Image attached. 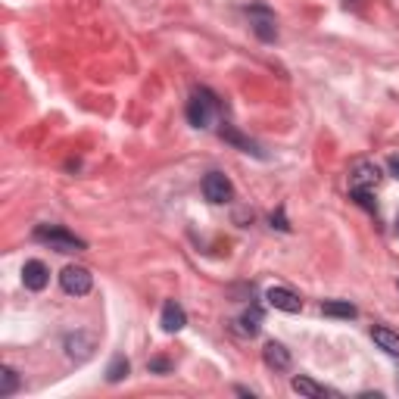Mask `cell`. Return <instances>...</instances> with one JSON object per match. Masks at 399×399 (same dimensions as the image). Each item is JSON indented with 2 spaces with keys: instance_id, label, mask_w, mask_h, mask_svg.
<instances>
[{
  "instance_id": "obj_11",
  "label": "cell",
  "mask_w": 399,
  "mask_h": 399,
  "mask_svg": "<svg viewBox=\"0 0 399 399\" xmlns=\"http://www.w3.org/2000/svg\"><path fill=\"white\" fill-rule=\"evenodd\" d=\"M159 324H163L165 334H178V331L188 324V312L181 309V303H175V299H165L163 306V318H159Z\"/></svg>"
},
{
  "instance_id": "obj_19",
  "label": "cell",
  "mask_w": 399,
  "mask_h": 399,
  "mask_svg": "<svg viewBox=\"0 0 399 399\" xmlns=\"http://www.w3.org/2000/svg\"><path fill=\"white\" fill-rule=\"evenodd\" d=\"M352 194V200H356L362 209H368V212H377V203L371 200V190H349Z\"/></svg>"
},
{
  "instance_id": "obj_7",
  "label": "cell",
  "mask_w": 399,
  "mask_h": 399,
  "mask_svg": "<svg viewBox=\"0 0 399 399\" xmlns=\"http://www.w3.org/2000/svg\"><path fill=\"white\" fill-rule=\"evenodd\" d=\"M203 197L209 200V203H231V197H234V184H231V178L225 175V172H209V175L203 178Z\"/></svg>"
},
{
  "instance_id": "obj_23",
  "label": "cell",
  "mask_w": 399,
  "mask_h": 399,
  "mask_svg": "<svg viewBox=\"0 0 399 399\" xmlns=\"http://www.w3.org/2000/svg\"><path fill=\"white\" fill-rule=\"evenodd\" d=\"M396 234H399V218H396Z\"/></svg>"
},
{
  "instance_id": "obj_13",
  "label": "cell",
  "mask_w": 399,
  "mask_h": 399,
  "mask_svg": "<svg viewBox=\"0 0 399 399\" xmlns=\"http://www.w3.org/2000/svg\"><path fill=\"white\" fill-rule=\"evenodd\" d=\"M371 340L377 343V349H384L387 356L399 359V334L396 331L384 328V324H375V328H371Z\"/></svg>"
},
{
  "instance_id": "obj_1",
  "label": "cell",
  "mask_w": 399,
  "mask_h": 399,
  "mask_svg": "<svg viewBox=\"0 0 399 399\" xmlns=\"http://www.w3.org/2000/svg\"><path fill=\"white\" fill-rule=\"evenodd\" d=\"M35 241L47 243V247L57 253H82L84 250L82 237H75L69 228H63V225H41V228H35Z\"/></svg>"
},
{
  "instance_id": "obj_8",
  "label": "cell",
  "mask_w": 399,
  "mask_h": 399,
  "mask_svg": "<svg viewBox=\"0 0 399 399\" xmlns=\"http://www.w3.org/2000/svg\"><path fill=\"white\" fill-rule=\"evenodd\" d=\"M22 284L38 294V290H44L50 284V269L41 262V259H29V262L22 265Z\"/></svg>"
},
{
  "instance_id": "obj_24",
  "label": "cell",
  "mask_w": 399,
  "mask_h": 399,
  "mask_svg": "<svg viewBox=\"0 0 399 399\" xmlns=\"http://www.w3.org/2000/svg\"><path fill=\"white\" fill-rule=\"evenodd\" d=\"M396 384H399V377H396Z\"/></svg>"
},
{
  "instance_id": "obj_17",
  "label": "cell",
  "mask_w": 399,
  "mask_h": 399,
  "mask_svg": "<svg viewBox=\"0 0 399 399\" xmlns=\"http://www.w3.org/2000/svg\"><path fill=\"white\" fill-rule=\"evenodd\" d=\"M237 324H241V334H250V337L259 334V328H262V309H259V306H250V309L237 318Z\"/></svg>"
},
{
  "instance_id": "obj_9",
  "label": "cell",
  "mask_w": 399,
  "mask_h": 399,
  "mask_svg": "<svg viewBox=\"0 0 399 399\" xmlns=\"http://www.w3.org/2000/svg\"><path fill=\"white\" fill-rule=\"evenodd\" d=\"M262 359H265V365H269V368H275V371H290V365H294L290 349L284 347V343H278V340L265 343V347H262Z\"/></svg>"
},
{
  "instance_id": "obj_22",
  "label": "cell",
  "mask_w": 399,
  "mask_h": 399,
  "mask_svg": "<svg viewBox=\"0 0 399 399\" xmlns=\"http://www.w3.org/2000/svg\"><path fill=\"white\" fill-rule=\"evenodd\" d=\"M387 169H390V175H393V178H399V156L387 159Z\"/></svg>"
},
{
  "instance_id": "obj_2",
  "label": "cell",
  "mask_w": 399,
  "mask_h": 399,
  "mask_svg": "<svg viewBox=\"0 0 399 399\" xmlns=\"http://www.w3.org/2000/svg\"><path fill=\"white\" fill-rule=\"evenodd\" d=\"M216 110H218V97L212 94L209 88H197L188 103V122L194 125V128H209Z\"/></svg>"
},
{
  "instance_id": "obj_15",
  "label": "cell",
  "mask_w": 399,
  "mask_h": 399,
  "mask_svg": "<svg viewBox=\"0 0 399 399\" xmlns=\"http://www.w3.org/2000/svg\"><path fill=\"white\" fill-rule=\"evenodd\" d=\"M322 312H324V315H331V318H347V322L359 315V309L349 303V299H324Z\"/></svg>"
},
{
  "instance_id": "obj_3",
  "label": "cell",
  "mask_w": 399,
  "mask_h": 399,
  "mask_svg": "<svg viewBox=\"0 0 399 399\" xmlns=\"http://www.w3.org/2000/svg\"><path fill=\"white\" fill-rule=\"evenodd\" d=\"M63 349L69 362L84 365L97 352V334H91V331H72V334L63 337Z\"/></svg>"
},
{
  "instance_id": "obj_6",
  "label": "cell",
  "mask_w": 399,
  "mask_h": 399,
  "mask_svg": "<svg viewBox=\"0 0 399 399\" xmlns=\"http://www.w3.org/2000/svg\"><path fill=\"white\" fill-rule=\"evenodd\" d=\"M381 169L371 159H356L349 165V190H375L381 184Z\"/></svg>"
},
{
  "instance_id": "obj_16",
  "label": "cell",
  "mask_w": 399,
  "mask_h": 399,
  "mask_svg": "<svg viewBox=\"0 0 399 399\" xmlns=\"http://www.w3.org/2000/svg\"><path fill=\"white\" fill-rule=\"evenodd\" d=\"M19 387H22V377H19V371L10 368V365H3V368H0V396H3V399L16 396Z\"/></svg>"
},
{
  "instance_id": "obj_5",
  "label": "cell",
  "mask_w": 399,
  "mask_h": 399,
  "mask_svg": "<svg viewBox=\"0 0 399 399\" xmlns=\"http://www.w3.org/2000/svg\"><path fill=\"white\" fill-rule=\"evenodd\" d=\"M59 287L69 296H88L94 287V275L84 265H66L63 275H59Z\"/></svg>"
},
{
  "instance_id": "obj_20",
  "label": "cell",
  "mask_w": 399,
  "mask_h": 399,
  "mask_svg": "<svg viewBox=\"0 0 399 399\" xmlns=\"http://www.w3.org/2000/svg\"><path fill=\"white\" fill-rule=\"evenodd\" d=\"M147 368L153 371V375H169L172 362H169V359H163V356H156V359H150V362H147Z\"/></svg>"
},
{
  "instance_id": "obj_18",
  "label": "cell",
  "mask_w": 399,
  "mask_h": 399,
  "mask_svg": "<svg viewBox=\"0 0 399 399\" xmlns=\"http://www.w3.org/2000/svg\"><path fill=\"white\" fill-rule=\"evenodd\" d=\"M128 371H131L128 359H125V356H116L110 365H106V381H110V384H119V381H125V377H128Z\"/></svg>"
},
{
  "instance_id": "obj_21",
  "label": "cell",
  "mask_w": 399,
  "mask_h": 399,
  "mask_svg": "<svg viewBox=\"0 0 399 399\" xmlns=\"http://www.w3.org/2000/svg\"><path fill=\"white\" fill-rule=\"evenodd\" d=\"M271 225H275L278 231H290V225H287V218H284V209H278V212H271Z\"/></svg>"
},
{
  "instance_id": "obj_14",
  "label": "cell",
  "mask_w": 399,
  "mask_h": 399,
  "mask_svg": "<svg viewBox=\"0 0 399 399\" xmlns=\"http://www.w3.org/2000/svg\"><path fill=\"white\" fill-rule=\"evenodd\" d=\"M290 387H294V393L306 396V399H324V396H328V390H324L322 384H315L312 377H306V375H296L294 381H290Z\"/></svg>"
},
{
  "instance_id": "obj_10",
  "label": "cell",
  "mask_w": 399,
  "mask_h": 399,
  "mask_svg": "<svg viewBox=\"0 0 399 399\" xmlns=\"http://www.w3.org/2000/svg\"><path fill=\"white\" fill-rule=\"evenodd\" d=\"M265 299H269V306H275V309H281V312H290V315L303 309V299L290 287H269L265 290Z\"/></svg>"
},
{
  "instance_id": "obj_4",
  "label": "cell",
  "mask_w": 399,
  "mask_h": 399,
  "mask_svg": "<svg viewBox=\"0 0 399 399\" xmlns=\"http://www.w3.org/2000/svg\"><path fill=\"white\" fill-rule=\"evenodd\" d=\"M247 16H250V29L259 41L265 44H275L278 41V25H275V13L262 3H253L247 6Z\"/></svg>"
},
{
  "instance_id": "obj_12",
  "label": "cell",
  "mask_w": 399,
  "mask_h": 399,
  "mask_svg": "<svg viewBox=\"0 0 399 399\" xmlns=\"http://www.w3.org/2000/svg\"><path fill=\"white\" fill-rule=\"evenodd\" d=\"M218 137H222V141H228V144H234L237 150H243V153H253V156H259V159L265 156V153L256 147V141H250L247 135H241V131H237L234 125H222V128H218Z\"/></svg>"
}]
</instances>
